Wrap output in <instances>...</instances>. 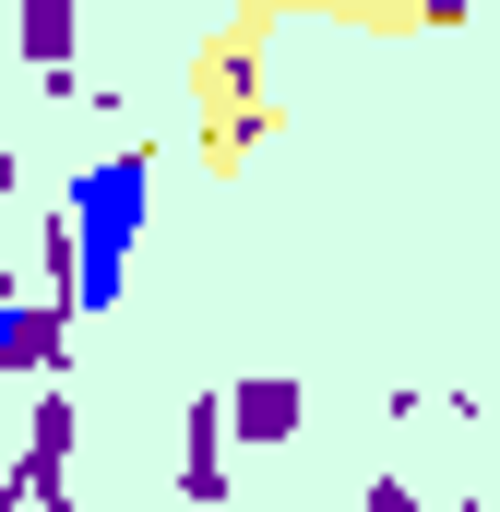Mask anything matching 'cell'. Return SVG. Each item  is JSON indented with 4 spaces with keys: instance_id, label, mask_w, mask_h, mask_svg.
Here are the masks:
<instances>
[{
    "instance_id": "6da1fadb",
    "label": "cell",
    "mask_w": 500,
    "mask_h": 512,
    "mask_svg": "<svg viewBox=\"0 0 500 512\" xmlns=\"http://www.w3.org/2000/svg\"><path fill=\"white\" fill-rule=\"evenodd\" d=\"M60 215H72V239H84L72 322H96V310L131 298V251H143V227H155V143H120V155L72 167V179H60Z\"/></svg>"
},
{
    "instance_id": "7a4b0ae2",
    "label": "cell",
    "mask_w": 500,
    "mask_h": 512,
    "mask_svg": "<svg viewBox=\"0 0 500 512\" xmlns=\"http://www.w3.org/2000/svg\"><path fill=\"white\" fill-rule=\"evenodd\" d=\"M72 441H84L72 393H36V405H24V465H12L24 512H72Z\"/></svg>"
},
{
    "instance_id": "3957f363",
    "label": "cell",
    "mask_w": 500,
    "mask_h": 512,
    "mask_svg": "<svg viewBox=\"0 0 500 512\" xmlns=\"http://www.w3.org/2000/svg\"><path fill=\"white\" fill-rule=\"evenodd\" d=\"M239 489V429H227V393H191L179 405V501H227Z\"/></svg>"
},
{
    "instance_id": "277c9868",
    "label": "cell",
    "mask_w": 500,
    "mask_h": 512,
    "mask_svg": "<svg viewBox=\"0 0 500 512\" xmlns=\"http://www.w3.org/2000/svg\"><path fill=\"white\" fill-rule=\"evenodd\" d=\"M12 48H24V72H36L48 96H84V12H72V0H24V12H12Z\"/></svg>"
},
{
    "instance_id": "5b68a950",
    "label": "cell",
    "mask_w": 500,
    "mask_h": 512,
    "mask_svg": "<svg viewBox=\"0 0 500 512\" xmlns=\"http://www.w3.org/2000/svg\"><path fill=\"white\" fill-rule=\"evenodd\" d=\"M36 370H72V310L60 298H12L0 310V382H36Z\"/></svg>"
},
{
    "instance_id": "8992f818",
    "label": "cell",
    "mask_w": 500,
    "mask_h": 512,
    "mask_svg": "<svg viewBox=\"0 0 500 512\" xmlns=\"http://www.w3.org/2000/svg\"><path fill=\"white\" fill-rule=\"evenodd\" d=\"M227 429H239L250 453H286V441L310 429V393L274 382V370H250V382H227Z\"/></svg>"
},
{
    "instance_id": "52a82bcc",
    "label": "cell",
    "mask_w": 500,
    "mask_h": 512,
    "mask_svg": "<svg viewBox=\"0 0 500 512\" xmlns=\"http://www.w3.org/2000/svg\"><path fill=\"white\" fill-rule=\"evenodd\" d=\"M358 512H429V501H417L405 477H370V501H358Z\"/></svg>"
},
{
    "instance_id": "ba28073f",
    "label": "cell",
    "mask_w": 500,
    "mask_h": 512,
    "mask_svg": "<svg viewBox=\"0 0 500 512\" xmlns=\"http://www.w3.org/2000/svg\"><path fill=\"white\" fill-rule=\"evenodd\" d=\"M441 512H500V501H441Z\"/></svg>"
},
{
    "instance_id": "9c48e42d",
    "label": "cell",
    "mask_w": 500,
    "mask_h": 512,
    "mask_svg": "<svg viewBox=\"0 0 500 512\" xmlns=\"http://www.w3.org/2000/svg\"><path fill=\"white\" fill-rule=\"evenodd\" d=\"M0 310H12V262H0Z\"/></svg>"
},
{
    "instance_id": "30bf717a",
    "label": "cell",
    "mask_w": 500,
    "mask_h": 512,
    "mask_svg": "<svg viewBox=\"0 0 500 512\" xmlns=\"http://www.w3.org/2000/svg\"><path fill=\"white\" fill-rule=\"evenodd\" d=\"M0 155H12V143H0Z\"/></svg>"
}]
</instances>
